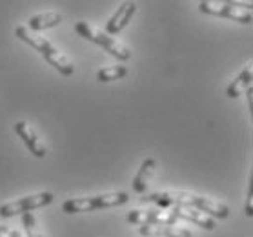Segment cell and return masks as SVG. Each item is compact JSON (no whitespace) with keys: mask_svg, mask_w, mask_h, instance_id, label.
<instances>
[{"mask_svg":"<svg viewBox=\"0 0 253 237\" xmlns=\"http://www.w3.org/2000/svg\"><path fill=\"white\" fill-rule=\"evenodd\" d=\"M129 193L127 191H113V193H102V195L93 197H77V199H68L62 204V212L66 214H86V212H95L102 208H113V206H122L129 202Z\"/></svg>","mask_w":253,"mask_h":237,"instance_id":"3957f363","label":"cell"},{"mask_svg":"<svg viewBox=\"0 0 253 237\" xmlns=\"http://www.w3.org/2000/svg\"><path fill=\"white\" fill-rule=\"evenodd\" d=\"M155 170H157V161L153 159V157L144 159V162L140 164V168H138L137 175H135L131 181L133 190L137 191V193H146L151 177H153V174H155Z\"/></svg>","mask_w":253,"mask_h":237,"instance_id":"8fae6325","label":"cell"},{"mask_svg":"<svg viewBox=\"0 0 253 237\" xmlns=\"http://www.w3.org/2000/svg\"><path fill=\"white\" fill-rule=\"evenodd\" d=\"M142 237H191V232L177 226H138Z\"/></svg>","mask_w":253,"mask_h":237,"instance_id":"5bb4252c","label":"cell"},{"mask_svg":"<svg viewBox=\"0 0 253 237\" xmlns=\"http://www.w3.org/2000/svg\"><path fill=\"white\" fill-rule=\"evenodd\" d=\"M58 24H62V15L57 11H46V13H39V15H35L28 20V26L26 28L29 31H44V29H49V28H55Z\"/></svg>","mask_w":253,"mask_h":237,"instance_id":"4fadbf2b","label":"cell"},{"mask_svg":"<svg viewBox=\"0 0 253 237\" xmlns=\"http://www.w3.org/2000/svg\"><path fill=\"white\" fill-rule=\"evenodd\" d=\"M75 31L82 37V39H86V41L104 47V49L110 53L111 57H115L117 60H129V58H131V51H129L124 44H121L115 37H110L106 31H102V29L93 28L91 24L77 22Z\"/></svg>","mask_w":253,"mask_h":237,"instance_id":"277c9868","label":"cell"},{"mask_svg":"<svg viewBox=\"0 0 253 237\" xmlns=\"http://www.w3.org/2000/svg\"><path fill=\"white\" fill-rule=\"evenodd\" d=\"M15 35H17L22 42H26L28 46H31L33 49H37V51L41 53L42 57L46 58L47 62L51 64L60 75L71 77L73 73H75V66H73V62H71V60H69V58L66 57V55H64L51 41H47L46 37L29 31L26 26H17Z\"/></svg>","mask_w":253,"mask_h":237,"instance_id":"7a4b0ae2","label":"cell"},{"mask_svg":"<svg viewBox=\"0 0 253 237\" xmlns=\"http://www.w3.org/2000/svg\"><path fill=\"white\" fill-rule=\"evenodd\" d=\"M252 81H253V68H252V62H248V66L237 75V79H233L230 82V86L226 90V95L230 98L241 97V95L246 93L248 88L252 86Z\"/></svg>","mask_w":253,"mask_h":237,"instance_id":"7c38bea8","label":"cell"},{"mask_svg":"<svg viewBox=\"0 0 253 237\" xmlns=\"http://www.w3.org/2000/svg\"><path fill=\"white\" fill-rule=\"evenodd\" d=\"M9 237H24V236L17 230V228H11V230H9Z\"/></svg>","mask_w":253,"mask_h":237,"instance_id":"ffe728a7","label":"cell"},{"mask_svg":"<svg viewBox=\"0 0 253 237\" xmlns=\"http://www.w3.org/2000/svg\"><path fill=\"white\" fill-rule=\"evenodd\" d=\"M173 210H175L178 221L180 219L190 221L193 225L201 226L202 230L211 232V230H215V226H217V223H215L213 217H210V215H206L204 212H201V210H197V208H191V206H173Z\"/></svg>","mask_w":253,"mask_h":237,"instance_id":"30bf717a","label":"cell"},{"mask_svg":"<svg viewBox=\"0 0 253 237\" xmlns=\"http://www.w3.org/2000/svg\"><path fill=\"white\" fill-rule=\"evenodd\" d=\"M126 219L138 226H175L178 217L173 208L169 212H164L161 208H153V210H131L127 214Z\"/></svg>","mask_w":253,"mask_h":237,"instance_id":"52a82bcc","label":"cell"},{"mask_svg":"<svg viewBox=\"0 0 253 237\" xmlns=\"http://www.w3.org/2000/svg\"><path fill=\"white\" fill-rule=\"evenodd\" d=\"M22 225H24V230H26V237H44L41 234V230H39L37 219H35V215L31 212L22 214Z\"/></svg>","mask_w":253,"mask_h":237,"instance_id":"2e32d148","label":"cell"},{"mask_svg":"<svg viewBox=\"0 0 253 237\" xmlns=\"http://www.w3.org/2000/svg\"><path fill=\"white\" fill-rule=\"evenodd\" d=\"M0 237H9V228L4 225H0Z\"/></svg>","mask_w":253,"mask_h":237,"instance_id":"d6986e66","label":"cell"},{"mask_svg":"<svg viewBox=\"0 0 253 237\" xmlns=\"http://www.w3.org/2000/svg\"><path fill=\"white\" fill-rule=\"evenodd\" d=\"M15 133L22 139L24 146L29 150V153H33L37 159H44L47 155V148L46 144L42 142V139L37 135L31 124H28L26 121H18L15 124Z\"/></svg>","mask_w":253,"mask_h":237,"instance_id":"ba28073f","label":"cell"},{"mask_svg":"<svg viewBox=\"0 0 253 237\" xmlns=\"http://www.w3.org/2000/svg\"><path fill=\"white\" fill-rule=\"evenodd\" d=\"M142 202H155L161 208L166 206H191L204 212L213 219H228L230 217V208L224 202L213 201L210 197H202L190 191H155L148 197H142Z\"/></svg>","mask_w":253,"mask_h":237,"instance_id":"6da1fadb","label":"cell"},{"mask_svg":"<svg viewBox=\"0 0 253 237\" xmlns=\"http://www.w3.org/2000/svg\"><path fill=\"white\" fill-rule=\"evenodd\" d=\"M252 95H253V88L250 86V88H248V90H246V97H248V106H250V110H253V97H252Z\"/></svg>","mask_w":253,"mask_h":237,"instance_id":"ac0fdd59","label":"cell"},{"mask_svg":"<svg viewBox=\"0 0 253 237\" xmlns=\"http://www.w3.org/2000/svg\"><path fill=\"white\" fill-rule=\"evenodd\" d=\"M199 11L206 13V15H213V17L235 20V22H241V24H252L253 20L252 4L206 0V2H199Z\"/></svg>","mask_w":253,"mask_h":237,"instance_id":"5b68a950","label":"cell"},{"mask_svg":"<svg viewBox=\"0 0 253 237\" xmlns=\"http://www.w3.org/2000/svg\"><path fill=\"white\" fill-rule=\"evenodd\" d=\"M135 13H137V4H135V2H122L121 6L117 7V11L113 13V17L106 22L104 31H106L110 37L119 35L122 29L131 22V18Z\"/></svg>","mask_w":253,"mask_h":237,"instance_id":"9c48e42d","label":"cell"},{"mask_svg":"<svg viewBox=\"0 0 253 237\" xmlns=\"http://www.w3.org/2000/svg\"><path fill=\"white\" fill-rule=\"evenodd\" d=\"M127 75V68L122 66V64H117V66H106L102 70L97 71V81L98 82H113V81H121Z\"/></svg>","mask_w":253,"mask_h":237,"instance_id":"9a60e30c","label":"cell"},{"mask_svg":"<svg viewBox=\"0 0 253 237\" xmlns=\"http://www.w3.org/2000/svg\"><path fill=\"white\" fill-rule=\"evenodd\" d=\"M252 181L253 177H250V188H248V201H246V215L248 217H252L253 215V195H252Z\"/></svg>","mask_w":253,"mask_h":237,"instance_id":"e0dca14e","label":"cell"},{"mask_svg":"<svg viewBox=\"0 0 253 237\" xmlns=\"http://www.w3.org/2000/svg\"><path fill=\"white\" fill-rule=\"evenodd\" d=\"M53 202V193L51 191H41V193H33V195H26L20 197L17 201L6 202L0 206V217H15V215H22L28 214V212H33V210L44 208L47 204Z\"/></svg>","mask_w":253,"mask_h":237,"instance_id":"8992f818","label":"cell"}]
</instances>
